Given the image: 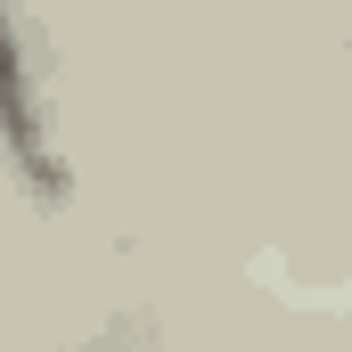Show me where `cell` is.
<instances>
[{"instance_id": "1", "label": "cell", "mask_w": 352, "mask_h": 352, "mask_svg": "<svg viewBox=\"0 0 352 352\" xmlns=\"http://www.w3.org/2000/svg\"><path fill=\"white\" fill-rule=\"evenodd\" d=\"M0 156L8 173L25 180L33 205H66L74 197V164L58 148V123H50V98H41V74H33V41L16 16H0Z\"/></svg>"}]
</instances>
